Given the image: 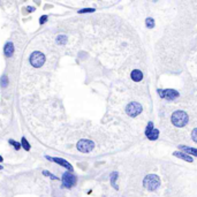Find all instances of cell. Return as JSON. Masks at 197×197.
Wrapping results in <instances>:
<instances>
[{"label":"cell","mask_w":197,"mask_h":197,"mask_svg":"<svg viewBox=\"0 0 197 197\" xmlns=\"http://www.w3.org/2000/svg\"><path fill=\"white\" fill-rule=\"evenodd\" d=\"M171 120H172V123H173L175 127H180V128H181V127H184V126L188 123L189 117H188V114L186 113L184 111L179 109V111H175L174 113L172 114Z\"/></svg>","instance_id":"cell-1"},{"label":"cell","mask_w":197,"mask_h":197,"mask_svg":"<svg viewBox=\"0 0 197 197\" xmlns=\"http://www.w3.org/2000/svg\"><path fill=\"white\" fill-rule=\"evenodd\" d=\"M143 186L145 189H148L149 191H152V190H156L157 188H159L160 186V179L158 175L156 174H149L144 178L143 180Z\"/></svg>","instance_id":"cell-2"},{"label":"cell","mask_w":197,"mask_h":197,"mask_svg":"<svg viewBox=\"0 0 197 197\" xmlns=\"http://www.w3.org/2000/svg\"><path fill=\"white\" fill-rule=\"evenodd\" d=\"M45 60H46V58H45L44 53L38 52V51H37V52H34V53L30 55V58H29L30 65H31L33 67H35V68L42 67V66L45 64Z\"/></svg>","instance_id":"cell-3"},{"label":"cell","mask_w":197,"mask_h":197,"mask_svg":"<svg viewBox=\"0 0 197 197\" xmlns=\"http://www.w3.org/2000/svg\"><path fill=\"white\" fill-rule=\"evenodd\" d=\"M76 148L78 151H81L83 153H88V152L92 151V149L95 148V143L90 139H80L76 144Z\"/></svg>","instance_id":"cell-4"},{"label":"cell","mask_w":197,"mask_h":197,"mask_svg":"<svg viewBox=\"0 0 197 197\" xmlns=\"http://www.w3.org/2000/svg\"><path fill=\"white\" fill-rule=\"evenodd\" d=\"M126 112H127V114L130 115V117H136L137 114H139L141 112H142V106H141V104H138L136 101H133V103L127 105Z\"/></svg>","instance_id":"cell-5"},{"label":"cell","mask_w":197,"mask_h":197,"mask_svg":"<svg viewBox=\"0 0 197 197\" xmlns=\"http://www.w3.org/2000/svg\"><path fill=\"white\" fill-rule=\"evenodd\" d=\"M61 180H62V184H64V187H66V188H72L73 186L76 184V176H75L74 174L69 173V172L64 173Z\"/></svg>","instance_id":"cell-6"},{"label":"cell","mask_w":197,"mask_h":197,"mask_svg":"<svg viewBox=\"0 0 197 197\" xmlns=\"http://www.w3.org/2000/svg\"><path fill=\"white\" fill-rule=\"evenodd\" d=\"M159 95L161 98H165L167 100H174L179 97V94L175 90H159Z\"/></svg>","instance_id":"cell-7"},{"label":"cell","mask_w":197,"mask_h":197,"mask_svg":"<svg viewBox=\"0 0 197 197\" xmlns=\"http://www.w3.org/2000/svg\"><path fill=\"white\" fill-rule=\"evenodd\" d=\"M145 135L148 136L149 139H157L158 136H159V131L158 129H155L153 128V123L152 122H149L148 127H147V130H145Z\"/></svg>","instance_id":"cell-8"},{"label":"cell","mask_w":197,"mask_h":197,"mask_svg":"<svg viewBox=\"0 0 197 197\" xmlns=\"http://www.w3.org/2000/svg\"><path fill=\"white\" fill-rule=\"evenodd\" d=\"M46 158H47L48 160H51V161H54V163H57V164L61 165L62 167L67 168V170H68L69 172H72V171H73V167H72V165H70V164H69L67 160H65V159H61V158H51V157H48V156H46Z\"/></svg>","instance_id":"cell-9"},{"label":"cell","mask_w":197,"mask_h":197,"mask_svg":"<svg viewBox=\"0 0 197 197\" xmlns=\"http://www.w3.org/2000/svg\"><path fill=\"white\" fill-rule=\"evenodd\" d=\"M4 53H5L6 57H12L13 53H14V45H13V43L8 42V43L5 45V47H4Z\"/></svg>","instance_id":"cell-10"},{"label":"cell","mask_w":197,"mask_h":197,"mask_svg":"<svg viewBox=\"0 0 197 197\" xmlns=\"http://www.w3.org/2000/svg\"><path fill=\"white\" fill-rule=\"evenodd\" d=\"M131 78L135 81V82H139V81H142L143 78V73L138 70V69H135L131 72Z\"/></svg>","instance_id":"cell-11"},{"label":"cell","mask_w":197,"mask_h":197,"mask_svg":"<svg viewBox=\"0 0 197 197\" xmlns=\"http://www.w3.org/2000/svg\"><path fill=\"white\" fill-rule=\"evenodd\" d=\"M184 152L189 153V155H192V156H196L197 157V149H194V148H188V147H184V145H181L180 147Z\"/></svg>","instance_id":"cell-12"},{"label":"cell","mask_w":197,"mask_h":197,"mask_svg":"<svg viewBox=\"0 0 197 197\" xmlns=\"http://www.w3.org/2000/svg\"><path fill=\"white\" fill-rule=\"evenodd\" d=\"M174 156H178L179 158H181V159H183V160H186V161H192V158L190 157V156H188V155H184V153H182V152H174Z\"/></svg>","instance_id":"cell-13"},{"label":"cell","mask_w":197,"mask_h":197,"mask_svg":"<svg viewBox=\"0 0 197 197\" xmlns=\"http://www.w3.org/2000/svg\"><path fill=\"white\" fill-rule=\"evenodd\" d=\"M67 42V37L64 36V35H60L57 37V39H55V43H57L58 45H65Z\"/></svg>","instance_id":"cell-14"},{"label":"cell","mask_w":197,"mask_h":197,"mask_svg":"<svg viewBox=\"0 0 197 197\" xmlns=\"http://www.w3.org/2000/svg\"><path fill=\"white\" fill-rule=\"evenodd\" d=\"M117 179H118V173H117V172H113V173L111 174V184L113 186L115 189H118V186H117V183H115Z\"/></svg>","instance_id":"cell-15"},{"label":"cell","mask_w":197,"mask_h":197,"mask_svg":"<svg viewBox=\"0 0 197 197\" xmlns=\"http://www.w3.org/2000/svg\"><path fill=\"white\" fill-rule=\"evenodd\" d=\"M0 84H1L3 88H7V86H8V77H7V75H3L1 76V78H0Z\"/></svg>","instance_id":"cell-16"},{"label":"cell","mask_w":197,"mask_h":197,"mask_svg":"<svg viewBox=\"0 0 197 197\" xmlns=\"http://www.w3.org/2000/svg\"><path fill=\"white\" fill-rule=\"evenodd\" d=\"M21 147H22V148H23L24 150H27V151H29V150H30V144H29V143H28V141H27V139H25L24 137L22 138V142H21Z\"/></svg>","instance_id":"cell-17"},{"label":"cell","mask_w":197,"mask_h":197,"mask_svg":"<svg viewBox=\"0 0 197 197\" xmlns=\"http://www.w3.org/2000/svg\"><path fill=\"white\" fill-rule=\"evenodd\" d=\"M9 142V144H12L16 150H20L21 149V143H19V142H15V141H13V139H9L8 141Z\"/></svg>","instance_id":"cell-18"},{"label":"cell","mask_w":197,"mask_h":197,"mask_svg":"<svg viewBox=\"0 0 197 197\" xmlns=\"http://www.w3.org/2000/svg\"><path fill=\"white\" fill-rule=\"evenodd\" d=\"M145 24H147L148 28H150V29H151V28L155 25V21H153L151 17H148V19L145 20Z\"/></svg>","instance_id":"cell-19"},{"label":"cell","mask_w":197,"mask_h":197,"mask_svg":"<svg viewBox=\"0 0 197 197\" xmlns=\"http://www.w3.org/2000/svg\"><path fill=\"white\" fill-rule=\"evenodd\" d=\"M43 174L45 175V176H48V178H51L52 180H59L57 176H55V175H53L52 173H50L48 171H43Z\"/></svg>","instance_id":"cell-20"},{"label":"cell","mask_w":197,"mask_h":197,"mask_svg":"<svg viewBox=\"0 0 197 197\" xmlns=\"http://www.w3.org/2000/svg\"><path fill=\"white\" fill-rule=\"evenodd\" d=\"M95 9L94 8H84V9H80L78 14H83V13H94Z\"/></svg>","instance_id":"cell-21"},{"label":"cell","mask_w":197,"mask_h":197,"mask_svg":"<svg viewBox=\"0 0 197 197\" xmlns=\"http://www.w3.org/2000/svg\"><path fill=\"white\" fill-rule=\"evenodd\" d=\"M191 138H192L194 142L197 143V128L192 129V131H191Z\"/></svg>","instance_id":"cell-22"},{"label":"cell","mask_w":197,"mask_h":197,"mask_svg":"<svg viewBox=\"0 0 197 197\" xmlns=\"http://www.w3.org/2000/svg\"><path fill=\"white\" fill-rule=\"evenodd\" d=\"M46 21H47V16H46V15H43V16L40 17V20H39V24L42 25V24H44Z\"/></svg>","instance_id":"cell-23"},{"label":"cell","mask_w":197,"mask_h":197,"mask_svg":"<svg viewBox=\"0 0 197 197\" xmlns=\"http://www.w3.org/2000/svg\"><path fill=\"white\" fill-rule=\"evenodd\" d=\"M27 9H28V12H34V11H35V8H34V7H28Z\"/></svg>","instance_id":"cell-24"},{"label":"cell","mask_w":197,"mask_h":197,"mask_svg":"<svg viewBox=\"0 0 197 197\" xmlns=\"http://www.w3.org/2000/svg\"><path fill=\"white\" fill-rule=\"evenodd\" d=\"M1 161H3V157H1V156H0V163H1Z\"/></svg>","instance_id":"cell-25"},{"label":"cell","mask_w":197,"mask_h":197,"mask_svg":"<svg viewBox=\"0 0 197 197\" xmlns=\"http://www.w3.org/2000/svg\"><path fill=\"white\" fill-rule=\"evenodd\" d=\"M0 170H3V166H0Z\"/></svg>","instance_id":"cell-26"}]
</instances>
